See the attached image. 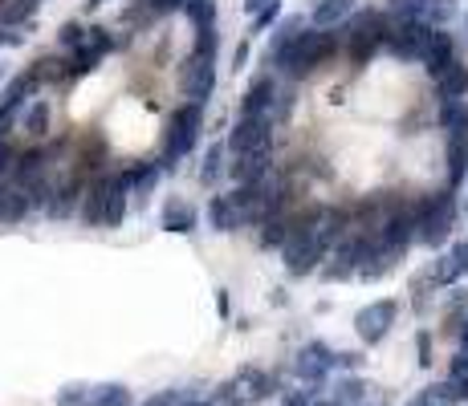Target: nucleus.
I'll return each mask as SVG.
<instances>
[{"label": "nucleus", "instance_id": "nucleus-25", "mask_svg": "<svg viewBox=\"0 0 468 406\" xmlns=\"http://www.w3.org/2000/svg\"><path fill=\"white\" fill-rule=\"evenodd\" d=\"M305 32V16H285V21L277 24V32H273V41H269V49H265V61L269 65H277V57L285 53L289 45H294L297 37Z\"/></svg>", "mask_w": 468, "mask_h": 406}, {"label": "nucleus", "instance_id": "nucleus-29", "mask_svg": "<svg viewBox=\"0 0 468 406\" xmlns=\"http://www.w3.org/2000/svg\"><path fill=\"white\" fill-rule=\"evenodd\" d=\"M435 94H440V102H456V97L468 94V65L456 61L444 78H435Z\"/></svg>", "mask_w": 468, "mask_h": 406}, {"label": "nucleus", "instance_id": "nucleus-47", "mask_svg": "<svg viewBox=\"0 0 468 406\" xmlns=\"http://www.w3.org/2000/svg\"><path fill=\"white\" fill-rule=\"evenodd\" d=\"M354 365H362L359 354H338V370H354Z\"/></svg>", "mask_w": 468, "mask_h": 406}, {"label": "nucleus", "instance_id": "nucleus-32", "mask_svg": "<svg viewBox=\"0 0 468 406\" xmlns=\"http://www.w3.org/2000/svg\"><path fill=\"white\" fill-rule=\"evenodd\" d=\"M435 8V0H387V13L395 21H427Z\"/></svg>", "mask_w": 468, "mask_h": 406}, {"label": "nucleus", "instance_id": "nucleus-12", "mask_svg": "<svg viewBox=\"0 0 468 406\" xmlns=\"http://www.w3.org/2000/svg\"><path fill=\"white\" fill-rule=\"evenodd\" d=\"M395 317H399V305H395L391 297L370 300V305H362L359 313H354V333H359L362 346H379V341L391 333Z\"/></svg>", "mask_w": 468, "mask_h": 406}, {"label": "nucleus", "instance_id": "nucleus-7", "mask_svg": "<svg viewBox=\"0 0 468 406\" xmlns=\"http://www.w3.org/2000/svg\"><path fill=\"white\" fill-rule=\"evenodd\" d=\"M370 256H375V235L370 232H351L334 248V260L322 268V276H326V281H351V276H359L362 268L370 264Z\"/></svg>", "mask_w": 468, "mask_h": 406}, {"label": "nucleus", "instance_id": "nucleus-37", "mask_svg": "<svg viewBox=\"0 0 468 406\" xmlns=\"http://www.w3.org/2000/svg\"><path fill=\"white\" fill-rule=\"evenodd\" d=\"M29 69L37 73V81H61V78H74V73H70V61H61V57H42V61H33L29 65Z\"/></svg>", "mask_w": 468, "mask_h": 406}, {"label": "nucleus", "instance_id": "nucleus-13", "mask_svg": "<svg viewBox=\"0 0 468 406\" xmlns=\"http://www.w3.org/2000/svg\"><path fill=\"white\" fill-rule=\"evenodd\" d=\"M175 86H180V94L188 97L192 106H204L208 97H212V86H216V61L192 53L188 61L180 65V78H175Z\"/></svg>", "mask_w": 468, "mask_h": 406}, {"label": "nucleus", "instance_id": "nucleus-54", "mask_svg": "<svg viewBox=\"0 0 468 406\" xmlns=\"http://www.w3.org/2000/svg\"><path fill=\"white\" fill-rule=\"evenodd\" d=\"M0 78H5V69H0Z\"/></svg>", "mask_w": 468, "mask_h": 406}, {"label": "nucleus", "instance_id": "nucleus-6", "mask_svg": "<svg viewBox=\"0 0 468 406\" xmlns=\"http://www.w3.org/2000/svg\"><path fill=\"white\" fill-rule=\"evenodd\" d=\"M330 252H334V244H330L318 227H297L285 240V248H281V260H285L289 276H310Z\"/></svg>", "mask_w": 468, "mask_h": 406}, {"label": "nucleus", "instance_id": "nucleus-4", "mask_svg": "<svg viewBox=\"0 0 468 406\" xmlns=\"http://www.w3.org/2000/svg\"><path fill=\"white\" fill-rule=\"evenodd\" d=\"M200 126H204V114H200V106H192V102H183L180 110L167 118L164 146H159V167H164V175L167 171H175L192 151H196Z\"/></svg>", "mask_w": 468, "mask_h": 406}, {"label": "nucleus", "instance_id": "nucleus-30", "mask_svg": "<svg viewBox=\"0 0 468 406\" xmlns=\"http://www.w3.org/2000/svg\"><path fill=\"white\" fill-rule=\"evenodd\" d=\"M297 232V219L294 216H277L269 224H261V248H285V240Z\"/></svg>", "mask_w": 468, "mask_h": 406}, {"label": "nucleus", "instance_id": "nucleus-17", "mask_svg": "<svg viewBox=\"0 0 468 406\" xmlns=\"http://www.w3.org/2000/svg\"><path fill=\"white\" fill-rule=\"evenodd\" d=\"M456 61H460L456 57V37H452L448 29H435L432 45H427V53H424V69L432 73V78H444Z\"/></svg>", "mask_w": 468, "mask_h": 406}, {"label": "nucleus", "instance_id": "nucleus-26", "mask_svg": "<svg viewBox=\"0 0 468 406\" xmlns=\"http://www.w3.org/2000/svg\"><path fill=\"white\" fill-rule=\"evenodd\" d=\"M224 175H229V143H212L204 151V162H200V183L216 187Z\"/></svg>", "mask_w": 468, "mask_h": 406}, {"label": "nucleus", "instance_id": "nucleus-42", "mask_svg": "<svg viewBox=\"0 0 468 406\" xmlns=\"http://www.w3.org/2000/svg\"><path fill=\"white\" fill-rule=\"evenodd\" d=\"M464 309H468V289H460V284H456V289H452V297H448V317H456V321H460V317H464Z\"/></svg>", "mask_w": 468, "mask_h": 406}, {"label": "nucleus", "instance_id": "nucleus-15", "mask_svg": "<svg viewBox=\"0 0 468 406\" xmlns=\"http://www.w3.org/2000/svg\"><path fill=\"white\" fill-rule=\"evenodd\" d=\"M82 199H86L82 179H78V175H70L66 183H58V187H53V195H50V208H45V216H50V219H74V216H82Z\"/></svg>", "mask_w": 468, "mask_h": 406}, {"label": "nucleus", "instance_id": "nucleus-23", "mask_svg": "<svg viewBox=\"0 0 468 406\" xmlns=\"http://www.w3.org/2000/svg\"><path fill=\"white\" fill-rule=\"evenodd\" d=\"M208 224L216 227V232H240L245 227V216H240V203L237 195H212V203H208Z\"/></svg>", "mask_w": 468, "mask_h": 406}, {"label": "nucleus", "instance_id": "nucleus-18", "mask_svg": "<svg viewBox=\"0 0 468 406\" xmlns=\"http://www.w3.org/2000/svg\"><path fill=\"white\" fill-rule=\"evenodd\" d=\"M281 102V89L273 78H253L245 86V97H240V114H265L269 118V110Z\"/></svg>", "mask_w": 468, "mask_h": 406}, {"label": "nucleus", "instance_id": "nucleus-50", "mask_svg": "<svg viewBox=\"0 0 468 406\" xmlns=\"http://www.w3.org/2000/svg\"><path fill=\"white\" fill-rule=\"evenodd\" d=\"M107 5V0H86V13H90V8H102Z\"/></svg>", "mask_w": 468, "mask_h": 406}, {"label": "nucleus", "instance_id": "nucleus-10", "mask_svg": "<svg viewBox=\"0 0 468 406\" xmlns=\"http://www.w3.org/2000/svg\"><path fill=\"white\" fill-rule=\"evenodd\" d=\"M37 89H42V81H37L33 69L17 73L9 86L0 89V138H5V134H9V130L21 122V114H25V106L33 102Z\"/></svg>", "mask_w": 468, "mask_h": 406}, {"label": "nucleus", "instance_id": "nucleus-39", "mask_svg": "<svg viewBox=\"0 0 468 406\" xmlns=\"http://www.w3.org/2000/svg\"><path fill=\"white\" fill-rule=\"evenodd\" d=\"M90 390L94 386H86V382H70V386L58 390L53 402H58V406H90Z\"/></svg>", "mask_w": 468, "mask_h": 406}, {"label": "nucleus", "instance_id": "nucleus-33", "mask_svg": "<svg viewBox=\"0 0 468 406\" xmlns=\"http://www.w3.org/2000/svg\"><path fill=\"white\" fill-rule=\"evenodd\" d=\"M367 390L370 386L362 378H342L334 386V394H326V398H330V406H359L362 398H367Z\"/></svg>", "mask_w": 468, "mask_h": 406}, {"label": "nucleus", "instance_id": "nucleus-27", "mask_svg": "<svg viewBox=\"0 0 468 406\" xmlns=\"http://www.w3.org/2000/svg\"><path fill=\"white\" fill-rule=\"evenodd\" d=\"M440 130L448 138H468V102L464 97H456V102H440Z\"/></svg>", "mask_w": 468, "mask_h": 406}, {"label": "nucleus", "instance_id": "nucleus-43", "mask_svg": "<svg viewBox=\"0 0 468 406\" xmlns=\"http://www.w3.org/2000/svg\"><path fill=\"white\" fill-rule=\"evenodd\" d=\"M17 159H21V154L13 151V143H9V138H0V175H9V171L17 167Z\"/></svg>", "mask_w": 468, "mask_h": 406}, {"label": "nucleus", "instance_id": "nucleus-41", "mask_svg": "<svg viewBox=\"0 0 468 406\" xmlns=\"http://www.w3.org/2000/svg\"><path fill=\"white\" fill-rule=\"evenodd\" d=\"M216 49H220V37H216V29H200V32H196V49H192V53H196V57H208V61H216Z\"/></svg>", "mask_w": 468, "mask_h": 406}, {"label": "nucleus", "instance_id": "nucleus-11", "mask_svg": "<svg viewBox=\"0 0 468 406\" xmlns=\"http://www.w3.org/2000/svg\"><path fill=\"white\" fill-rule=\"evenodd\" d=\"M432 37H435V29L427 21H395L391 32H387V49H391L399 61H424Z\"/></svg>", "mask_w": 468, "mask_h": 406}, {"label": "nucleus", "instance_id": "nucleus-9", "mask_svg": "<svg viewBox=\"0 0 468 406\" xmlns=\"http://www.w3.org/2000/svg\"><path fill=\"white\" fill-rule=\"evenodd\" d=\"M273 143V118L265 114H240L229 130V151L237 154H265Z\"/></svg>", "mask_w": 468, "mask_h": 406}, {"label": "nucleus", "instance_id": "nucleus-49", "mask_svg": "<svg viewBox=\"0 0 468 406\" xmlns=\"http://www.w3.org/2000/svg\"><path fill=\"white\" fill-rule=\"evenodd\" d=\"M456 341H460V349H468V317L460 321V333H456Z\"/></svg>", "mask_w": 468, "mask_h": 406}, {"label": "nucleus", "instance_id": "nucleus-8", "mask_svg": "<svg viewBox=\"0 0 468 406\" xmlns=\"http://www.w3.org/2000/svg\"><path fill=\"white\" fill-rule=\"evenodd\" d=\"M289 370H294V378L302 382V386H322V382L338 370V349H330L326 341H305L294 354V365H289Z\"/></svg>", "mask_w": 468, "mask_h": 406}, {"label": "nucleus", "instance_id": "nucleus-51", "mask_svg": "<svg viewBox=\"0 0 468 406\" xmlns=\"http://www.w3.org/2000/svg\"><path fill=\"white\" fill-rule=\"evenodd\" d=\"M464 32H468V8H464Z\"/></svg>", "mask_w": 468, "mask_h": 406}, {"label": "nucleus", "instance_id": "nucleus-19", "mask_svg": "<svg viewBox=\"0 0 468 406\" xmlns=\"http://www.w3.org/2000/svg\"><path fill=\"white\" fill-rule=\"evenodd\" d=\"M159 224H164V232H172V235H188V232H196L200 211L192 208L188 199L172 195V199L164 203V211H159Z\"/></svg>", "mask_w": 468, "mask_h": 406}, {"label": "nucleus", "instance_id": "nucleus-22", "mask_svg": "<svg viewBox=\"0 0 468 406\" xmlns=\"http://www.w3.org/2000/svg\"><path fill=\"white\" fill-rule=\"evenodd\" d=\"M29 211H33V203H29V195L17 183H0V227L25 224Z\"/></svg>", "mask_w": 468, "mask_h": 406}, {"label": "nucleus", "instance_id": "nucleus-21", "mask_svg": "<svg viewBox=\"0 0 468 406\" xmlns=\"http://www.w3.org/2000/svg\"><path fill=\"white\" fill-rule=\"evenodd\" d=\"M269 151L265 154H240L237 162H229V179L237 187H257V183H265L269 179Z\"/></svg>", "mask_w": 468, "mask_h": 406}, {"label": "nucleus", "instance_id": "nucleus-45", "mask_svg": "<svg viewBox=\"0 0 468 406\" xmlns=\"http://www.w3.org/2000/svg\"><path fill=\"white\" fill-rule=\"evenodd\" d=\"M277 13H281V0H273V5L265 8L261 16H253V29H257V32H261V29H269V24L277 21Z\"/></svg>", "mask_w": 468, "mask_h": 406}, {"label": "nucleus", "instance_id": "nucleus-48", "mask_svg": "<svg viewBox=\"0 0 468 406\" xmlns=\"http://www.w3.org/2000/svg\"><path fill=\"white\" fill-rule=\"evenodd\" d=\"M0 45H21V32H13V29H0Z\"/></svg>", "mask_w": 468, "mask_h": 406}, {"label": "nucleus", "instance_id": "nucleus-31", "mask_svg": "<svg viewBox=\"0 0 468 406\" xmlns=\"http://www.w3.org/2000/svg\"><path fill=\"white\" fill-rule=\"evenodd\" d=\"M90 406H131V386H123V382H98L90 390Z\"/></svg>", "mask_w": 468, "mask_h": 406}, {"label": "nucleus", "instance_id": "nucleus-5", "mask_svg": "<svg viewBox=\"0 0 468 406\" xmlns=\"http://www.w3.org/2000/svg\"><path fill=\"white\" fill-rule=\"evenodd\" d=\"M338 32H342V45H346V53H351V61L367 65L379 49H387L391 21H387L383 13H375V8H362V13H354Z\"/></svg>", "mask_w": 468, "mask_h": 406}, {"label": "nucleus", "instance_id": "nucleus-2", "mask_svg": "<svg viewBox=\"0 0 468 406\" xmlns=\"http://www.w3.org/2000/svg\"><path fill=\"white\" fill-rule=\"evenodd\" d=\"M338 45H342V32H338V29H305L302 37H297L294 45L277 57L273 69H281L285 78L302 81V78H310L314 69L330 65V57L338 53Z\"/></svg>", "mask_w": 468, "mask_h": 406}, {"label": "nucleus", "instance_id": "nucleus-46", "mask_svg": "<svg viewBox=\"0 0 468 406\" xmlns=\"http://www.w3.org/2000/svg\"><path fill=\"white\" fill-rule=\"evenodd\" d=\"M416 346H419V365H427V362H432V357H427V354H432V337H427V333H419Z\"/></svg>", "mask_w": 468, "mask_h": 406}, {"label": "nucleus", "instance_id": "nucleus-38", "mask_svg": "<svg viewBox=\"0 0 468 406\" xmlns=\"http://www.w3.org/2000/svg\"><path fill=\"white\" fill-rule=\"evenodd\" d=\"M196 398H200L196 386H167V390H159L147 406H192Z\"/></svg>", "mask_w": 468, "mask_h": 406}, {"label": "nucleus", "instance_id": "nucleus-44", "mask_svg": "<svg viewBox=\"0 0 468 406\" xmlns=\"http://www.w3.org/2000/svg\"><path fill=\"white\" fill-rule=\"evenodd\" d=\"M448 378H452V382H468V349H460V354L452 357Z\"/></svg>", "mask_w": 468, "mask_h": 406}, {"label": "nucleus", "instance_id": "nucleus-53", "mask_svg": "<svg viewBox=\"0 0 468 406\" xmlns=\"http://www.w3.org/2000/svg\"><path fill=\"white\" fill-rule=\"evenodd\" d=\"M29 5H42V0H29Z\"/></svg>", "mask_w": 468, "mask_h": 406}, {"label": "nucleus", "instance_id": "nucleus-3", "mask_svg": "<svg viewBox=\"0 0 468 406\" xmlns=\"http://www.w3.org/2000/svg\"><path fill=\"white\" fill-rule=\"evenodd\" d=\"M460 211H456V195L452 187H440V191H427L416 199V244L424 248H444L456 227Z\"/></svg>", "mask_w": 468, "mask_h": 406}, {"label": "nucleus", "instance_id": "nucleus-35", "mask_svg": "<svg viewBox=\"0 0 468 406\" xmlns=\"http://www.w3.org/2000/svg\"><path fill=\"white\" fill-rule=\"evenodd\" d=\"M42 5H29V0H9V5L0 8V29H17V24H29L37 16Z\"/></svg>", "mask_w": 468, "mask_h": 406}, {"label": "nucleus", "instance_id": "nucleus-28", "mask_svg": "<svg viewBox=\"0 0 468 406\" xmlns=\"http://www.w3.org/2000/svg\"><path fill=\"white\" fill-rule=\"evenodd\" d=\"M50 118H53L50 102H45V97H33V102L25 106V114H21V130H25L29 138H45L50 134Z\"/></svg>", "mask_w": 468, "mask_h": 406}, {"label": "nucleus", "instance_id": "nucleus-36", "mask_svg": "<svg viewBox=\"0 0 468 406\" xmlns=\"http://www.w3.org/2000/svg\"><path fill=\"white\" fill-rule=\"evenodd\" d=\"M183 13H188V21L196 24V32H200V29H216V13H220V8H216V0H188Z\"/></svg>", "mask_w": 468, "mask_h": 406}, {"label": "nucleus", "instance_id": "nucleus-34", "mask_svg": "<svg viewBox=\"0 0 468 406\" xmlns=\"http://www.w3.org/2000/svg\"><path fill=\"white\" fill-rule=\"evenodd\" d=\"M159 175H164V167H159V162H143V167H131V195H135V199H147L151 187L159 183Z\"/></svg>", "mask_w": 468, "mask_h": 406}, {"label": "nucleus", "instance_id": "nucleus-24", "mask_svg": "<svg viewBox=\"0 0 468 406\" xmlns=\"http://www.w3.org/2000/svg\"><path fill=\"white\" fill-rule=\"evenodd\" d=\"M351 8H354V0H318L310 21H314V29H342L351 21Z\"/></svg>", "mask_w": 468, "mask_h": 406}, {"label": "nucleus", "instance_id": "nucleus-14", "mask_svg": "<svg viewBox=\"0 0 468 406\" xmlns=\"http://www.w3.org/2000/svg\"><path fill=\"white\" fill-rule=\"evenodd\" d=\"M110 49H115V37H110V29H90V37L82 41V49H74V53H70V73H74V78H82V73H94Z\"/></svg>", "mask_w": 468, "mask_h": 406}, {"label": "nucleus", "instance_id": "nucleus-40", "mask_svg": "<svg viewBox=\"0 0 468 406\" xmlns=\"http://www.w3.org/2000/svg\"><path fill=\"white\" fill-rule=\"evenodd\" d=\"M86 37H90V29H86L82 21H66V24L58 29V41L70 49V53H74V49H82V41H86Z\"/></svg>", "mask_w": 468, "mask_h": 406}, {"label": "nucleus", "instance_id": "nucleus-16", "mask_svg": "<svg viewBox=\"0 0 468 406\" xmlns=\"http://www.w3.org/2000/svg\"><path fill=\"white\" fill-rule=\"evenodd\" d=\"M464 276H468V235L452 244L448 256H440L435 268H432V281L440 284V289H452V284L464 281Z\"/></svg>", "mask_w": 468, "mask_h": 406}, {"label": "nucleus", "instance_id": "nucleus-1", "mask_svg": "<svg viewBox=\"0 0 468 406\" xmlns=\"http://www.w3.org/2000/svg\"><path fill=\"white\" fill-rule=\"evenodd\" d=\"M131 211V171H110L86 187L82 224L86 227H118Z\"/></svg>", "mask_w": 468, "mask_h": 406}, {"label": "nucleus", "instance_id": "nucleus-52", "mask_svg": "<svg viewBox=\"0 0 468 406\" xmlns=\"http://www.w3.org/2000/svg\"><path fill=\"white\" fill-rule=\"evenodd\" d=\"M464 216H468V199H464Z\"/></svg>", "mask_w": 468, "mask_h": 406}, {"label": "nucleus", "instance_id": "nucleus-20", "mask_svg": "<svg viewBox=\"0 0 468 406\" xmlns=\"http://www.w3.org/2000/svg\"><path fill=\"white\" fill-rule=\"evenodd\" d=\"M468 183V138H448L444 143V187H464Z\"/></svg>", "mask_w": 468, "mask_h": 406}]
</instances>
